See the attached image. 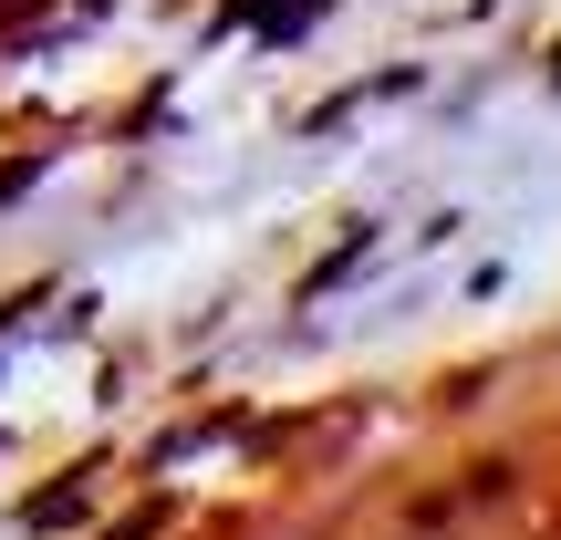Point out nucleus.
Here are the masks:
<instances>
[{"instance_id": "f257e3e1", "label": "nucleus", "mask_w": 561, "mask_h": 540, "mask_svg": "<svg viewBox=\"0 0 561 540\" xmlns=\"http://www.w3.org/2000/svg\"><path fill=\"white\" fill-rule=\"evenodd\" d=\"M62 520H83V479H62V489L32 499V530H62Z\"/></svg>"}, {"instance_id": "f03ea898", "label": "nucleus", "mask_w": 561, "mask_h": 540, "mask_svg": "<svg viewBox=\"0 0 561 540\" xmlns=\"http://www.w3.org/2000/svg\"><path fill=\"white\" fill-rule=\"evenodd\" d=\"M11 11H21V0H0V21H11Z\"/></svg>"}]
</instances>
